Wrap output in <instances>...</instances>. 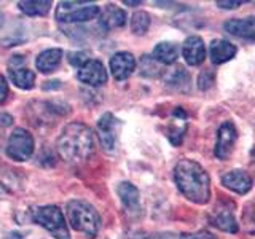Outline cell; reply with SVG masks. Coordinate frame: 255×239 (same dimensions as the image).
Instances as JSON below:
<instances>
[{
    "mask_svg": "<svg viewBox=\"0 0 255 239\" xmlns=\"http://www.w3.org/2000/svg\"><path fill=\"white\" fill-rule=\"evenodd\" d=\"M67 220L72 228L88 238H96L101 230V217L98 211L83 199H70L67 203Z\"/></svg>",
    "mask_w": 255,
    "mask_h": 239,
    "instance_id": "3957f363",
    "label": "cell"
},
{
    "mask_svg": "<svg viewBox=\"0 0 255 239\" xmlns=\"http://www.w3.org/2000/svg\"><path fill=\"white\" fill-rule=\"evenodd\" d=\"M174 180L180 193L195 204H206L211 198V179L204 167L193 159H180L174 167Z\"/></svg>",
    "mask_w": 255,
    "mask_h": 239,
    "instance_id": "6da1fadb",
    "label": "cell"
},
{
    "mask_svg": "<svg viewBox=\"0 0 255 239\" xmlns=\"http://www.w3.org/2000/svg\"><path fill=\"white\" fill-rule=\"evenodd\" d=\"M32 219L40 227H43L46 231L56 238V239H70L67 222L64 219V214L58 206H43L37 207L32 212Z\"/></svg>",
    "mask_w": 255,
    "mask_h": 239,
    "instance_id": "277c9868",
    "label": "cell"
},
{
    "mask_svg": "<svg viewBox=\"0 0 255 239\" xmlns=\"http://www.w3.org/2000/svg\"><path fill=\"white\" fill-rule=\"evenodd\" d=\"M6 96H8V83H6V80L0 75V104L6 99Z\"/></svg>",
    "mask_w": 255,
    "mask_h": 239,
    "instance_id": "d4e9b609",
    "label": "cell"
},
{
    "mask_svg": "<svg viewBox=\"0 0 255 239\" xmlns=\"http://www.w3.org/2000/svg\"><path fill=\"white\" fill-rule=\"evenodd\" d=\"M13 123V118L10 117V115H6V114H3V115H0V127H6V126H10Z\"/></svg>",
    "mask_w": 255,
    "mask_h": 239,
    "instance_id": "484cf974",
    "label": "cell"
},
{
    "mask_svg": "<svg viewBox=\"0 0 255 239\" xmlns=\"http://www.w3.org/2000/svg\"><path fill=\"white\" fill-rule=\"evenodd\" d=\"M67 59L69 62L72 64V66H75V67H82L85 62L90 61V58H88V54L83 53V51H77V53H69L67 54Z\"/></svg>",
    "mask_w": 255,
    "mask_h": 239,
    "instance_id": "cb8c5ba5",
    "label": "cell"
},
{
    "mask_svg": "<svg viewBox=\"0 0 255 239\" xmlns=\"http://www.w3.org/2000/svg\"><path fill=\"white\" fill-rule=\"evenodd\" d=\"M98 5L86 2H61L56 6L54 16L61 22H86L99 16Z\"/></svg>",
    "mask_w": 255,
    "mask_h": 239,
    "instance_id": "5b68a950",
    "label": "cell"
},
{
    "mask_svg": "<svg viewBox=\"0 0 255 239\" xmlns=\"http://www.w3.org/2000/svg\"><path fill=\"white\" fill-rule=\"evenodd\" d=\"M187 114L180 107L174 110V123L171 124L169 129V139L174 145H180L182 143V139L187 131Z\"/></svg>",
    "mask_w": 255,
    "mask_h": 239,
    "instance_id": "ac0fdd59",
    "label": "cell"
},
{
    "mask_svg": "<svg viewBox=\"0 0 255 239\" xmlns=\"http://www.w3.org/2000/svg\"><path fill=\"white\" fill-rule=\"evenodd\" d=\"M223 29H225L230 35L243 38V40H255V16L251 18H241V19H230L223 24Z\"/></svg>",
    "mask_w": 255,
    "mask_h": 239,
    "instance_id": "7c38bea8",
    "label": "cell"
},
{
    "mask_svg": "<svg viewBox=\"0 0 255 239\" xmlns=\"http://www.w3.org/2000/svg\"><path fill=\"white\" fill-rule=\"evenodd\" d=\"M118 196L122 199L123 206L126 207L129 212H137L140 211V195L139 190L135 188L132 183L129 182H122L117 188Z\"/></svg>",
    "mask_w": 255,
    "mask_h": 239,
    "instance_id": "e0dca14e",
    "label": "cell"
},
{
    "mask_svg": "<svg viewBox=\"0 0 255 239\" xmlns=\"http://www.w3.org/2000/svg\"><path fill=\"white\" fill-rule=\"evenodd\" d=\"M180 239H211V236L209 235H204V233H201V235H182L180 236Z\"/></svg>",
    "mask_w": 255,
    "mask_h": 239,
    "instance_id": "83f0119b",
    "label": "cell"
},
{
    "mask_svg": "<svg viewBox=\"0 0 255 239\" xmlns=\"http://www.w3.org/2000/svg\"><path fill=\"white\" fill-rule=\"evenodd\" d=\"M50 0H26V2H19V10L27 16H46L51 10Z\"/></svg>",
    "mask_w": 255,
    "mask_h": 239,
    "instance_id": "44dd1931",
    "label": "cell"
},
{
    "mask_svg": "<svg viewBox=\"0 0 255 239\" xmlns=\"http://www.w3.org/2000/svg\"><path fill=\"white\" fill-rule=\"evenodd\" d=\"M56 147L64 161L70 164L85 163L94 153V134L85 123H69L62 129Z\"/></svg>",
    "mask_w": 255,
    "mask_h": 239,
    "instance_id": "7a4b0ae2",
    "label": "cell"
},
{
    "mask_svg": "<svg viewBox=\"0 0 255 239\" xmlns=\"http://www.w3.org/2000/svg\"><path fill=\"white\" fill-rule=\"evenodd\" d=\"M8 75L21 90H32L35 85V74L30 69L24 67V58L21 54L13 56L11 61L8 62Z\"/></svg>",
    "mask_w": 255,
    "mask_h": 239,
    "instance_id": "ba28073f",
    "label": "cell"
},
{
    "mask_svg": "<svg viewBox=\"0 0 255 239\" xmlns=\"http://www.w3.org/2000/svg\"><path fill=\"white\" fill-rule=\"evenodd\" d=\"M212 222L222 231H228V233H236L238 231V223L235 215L228 209H217V212L214 214Z\"/></svg>",
    "mask_w": 255,
    "mask_h": 239,
    "instance_id": "7402d4cb",
    "label": "cell"
},
{
    "mask_svg": "<svg viewBox=\"0 0 255 239\" xmlns=\"http://www.w3.org/2000/svg\"><path fill=\"white\" fill-rule=\"evenodd\" d=\"M34 153V139L29 131L16 127L6 143V155L14 161H26Z\"/></svg>",
    "mask_w": 255,
    "mask_h": 239,
    "instance_id": "8992f818",
    "label": "cell"
},
{
    "mask_svg": "<svg viewBox=\"0 0 255 239\" xmlns=\"http://www.w3.org/2000/svg\"><path fill=\"white\" fill-rule=\"evenodd\" d=\"M118 127H120V120L107 112L104 114L99 121H98V137L101 142V147L112 153L117 147V137H118Z\"/></svg>",
    "mask_w": 255,
    "mask_h": 239,
    "instance_id": "52a82bcc",
    "label": "cell"
},
{
    "mask_svg": "<svg viewBox=\"0 0 255 239\" xmlns=\"http://www.w3.org/2000/svg\"><path fill=\"white\" fill-rule=\"evenodd\" d=\"M123 3H125V5H131V6H135V5H140L142 2H139V0H137V2H131V0H125Z\"/></svg>",
    "mask_w": 255,
    "mask_h": 239,
    "instance_id": "f1b7e54d",
    "label": "cell"
},
{
    "mask_svg": "<svg viewBox=\"0 0 255 239\" xmlns=\"http://www.w3.org/2000/svg\"><path fill=\"white\" fill-rule=\"evenodd\" d=\"M61 61L62 50H59V48H50V50H45L37 56L35 66L42 74H51V72L59 67Z\"/></svg>",
    "mask_w": 255,
    "mask_h": 239,
    "instance_id": "2e32d148",
    "label": "cell"
},
{
    "mask_svg": "<svg viewBox=\"0 0 255 239\" xmlns=\"http://www.w3.org/2000/svg\"><path fill=\"white\" fill-rule=\"evenodd\" d=\"M222 183L238 195H246L252 188V177L244 171H231L222 177Z\"/></svg>",
    "mask_w": 255,
    "mask_h": 239,
    "instance_id": "5bb4252c",
    "label": "cell"
},
{
    "mask_svg": "<svg viewBox=\"0 0 255 239\" xmlns=\"http://www.w3.org/2000/svg\"><path fill=\"white\" fill-rule=\"evenodd\" d=\"M134 70H135V59L131 53L120 51L110 58V72L118 82H123V80L129 78Z\"/></svg>",
    "mask_w": 255,
    "mask_h": 239,
    "instance_id": "8fae6325",
    "label": "cell"
},
{
    "mask_svg": "<svg viewBox=\"0 0 255 239\" xmlns=\"http://www.w3.org/2000/svg\"><path fill=\"white\" fill-rule=\"evenodd\" d=\"M102 26L106 29H117L123 27L126 24V13L115 5H107L106 11L102 14Z\"/></svg>",
    "mask_w": 255,
    "mask_h": 239,
    "instance_id": "ffe728a7",
    "label": "cell"
},
{
    "mask_svg": "<svg viewBox=\"0 0 255 239\" xmlns=\"http://www.w3.org/2000/svg\"><path fill=\"white\" fill-rule=\"evenodd\" d=\"M78 80L88 86H102L107 83V70L98 59H90L78 69Z\"/></svg>",
    "mask_w": 255,
    "mask_h": 239,
    "instance_id": "9c48e42d",
    "label": "cell"
},
{
    "mask_svg": "<svg viewBox=\"0 0 255 239\" xmlns=\"http://www.w3.org/2000/svg\"><path fill=\"white\" fill-rule=\"evenodd\" d=\"M150 27V16L145 11H137L131 18V30L135 35H143Z\"/></svg>",
    "mask_w": 255,
    "mask_h": 239,
    "instance_id": "603a6c76",
    "label": "cell"
},
{
    "mask_svg": "<svg viewBox=\"0 0 255 239\" xmlns=\"http://www.w3.org/2000/svg\"><path fill=\"white\" fill-rule=\"evenodd\" d=\"M238 53V48L227 42V40H222V38H215L211 42V46H209V54H211V61L214 64H225L228 61H231L236 56Z\"/></svg>",
    "mask_w": 255,
    "mask_h": 239,
    "instance_id": "9a60e30c",
    "label": "cell"
},
{
    "mask_svg": "<svg viewBox=\"0 0 255 239\" xmlns=\"http://www.w3.org/2000/svg\"><path fill=\"white\" fill-rule=\"evenodd\" d=\"M2 22H3V16H2V13H0V27H2Z\"/></svg>",
    "mask_w": 255,
    "mask_h": 239,
    "instance_id": "f546056e",
    "label": "cell"
},
{
    "mask_svg": "<svg viewBox=\"0 0 255 239\" xmlns=\"http://www.w3.org/2000/svg\"><path fill=\"white\" fill-rule=\"evenodd\" d=\"M217 5L220 8H227V10H231V8H238L239 5H241V2H217Z\"/></svg>",
    "mask_w": 255,
    "mask_h": 239,
    "instance_id": "4316f807",
    "label": "cell"
},
{
    "mask_svg": "<svg viewBox=\"0 0 255 239\" xmlns=\"http://www.w3.org/2000/svg\"><path fill=\"white\" fill-rule=\"evenodd\" d=\"M238 139V132H236V127L231 121H225L220 127H219V132H217V142H215V156L219 159H227L231 151H233L235 147V142Z\"/></svg>",
    "mask_w": 255,
    "mask_h": 239,
    "instance_id": "30bf717a",
    "label": "cell"
},
{
    "mask_svg": "<svg viewBox=\"0 0 255 239\" xmlns=\"http://www.w3.org/2000/svg\"><path fill=\"white\" fill-rule=\"evenodd\" d=\"M177 58H179V46L172 42H161L153 50V59L161 64H166V66L174 64L177 61Z\"/></svg>",
    "mask_w": 255,
    "mask_h": 239,
    "instance_id": "d6986e66",
    "label": "cell"
},
{
    "mask_svg": "<svg viewBox=\"0 0 255 239\" xmlns=\"http://www.w3.org/2000/svg\"><path fill=\"white\" fill-rule=\"evenodd\" d=\"M183 59L188 64V66H199L203 64L206 58V46L201 37L198 35H191L185 40L183 43Z\"/></svg>",
    "mask_w": 255,
    "mask_h": 239,
    "instance_id": "4fadbf2b",
    "label": "cell"
}]
</instances>
